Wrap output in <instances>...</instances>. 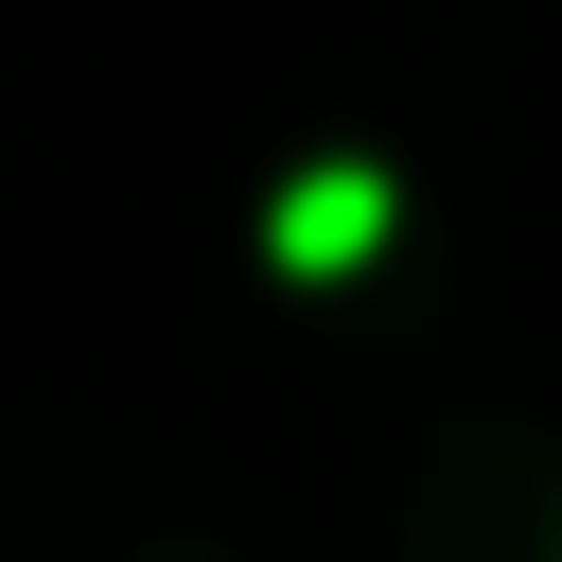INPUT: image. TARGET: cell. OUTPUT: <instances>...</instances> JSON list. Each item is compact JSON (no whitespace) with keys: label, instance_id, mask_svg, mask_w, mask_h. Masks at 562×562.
I'll return each instance as SVG.
<instances>
[{"label":"cell","instance_id":"1","mask_svg":"<svg viewBox=\"0 0 562 562\" xmlns=\"http://www.w3.org/2000/svg\"><path fill=\"white\" fill-rule=\"evenodd\" d=\"M369 228H386V176H351V158H334V176H299V193H281V228H263V246H281V263H369Z\"/></svg>","mask_w":562,"mask_h":562}]
</instances>
